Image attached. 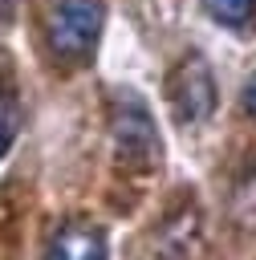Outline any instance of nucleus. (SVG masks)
Segmentation results:
<instances>
[{
	"instance_id": "3",
	"label": "nucleus",
	"mask_w": 256,
	"mask_h": 260,
	"mask_svg": "<svg viewBox=\"0 0 256 260\" xmlns=\"http://www.w3.org/2000/svg\"><path fill=\"white\" fill-rule=\"evenodd\" d=\"M167 98H171V110L179 122H203L215 106V81H211V69L203 57H183L167 81Z\"/></svg>"
},
{
	"instance_id": "5",
	"label": "nucleus",
	"mask_w": 256,
	"mask_h": 260,
	"mask_svg": "<svg viewBox=\"0 0 256 260\" xmlns=\"http://www.w3.org/2000/svg\"><path fill=\"white\" fill-rule=\"evenodd\" d=\"M203 12L223 28H244L256 16V0H199Z\"/></svg>"
},
{
	"instance_id": "4",
	"label": "nucleus",
	"mask_w": 256,
	"mask_h": 260,
	"mask_svg": "<svg viewBox=\"0 0 256 260\" xmlns=\"http://www.w3.org/2000/svg\"><path fill=\"white\" fill-rule=\"evenodd\" d=\"M41 260H106V236L85 219H69L53 232Z\"/></svg>"
},
{
	"instance_id": "2",
	"label": "nucleus",
	"mask_w": 256,
	"mask_h": 260,
	"mask_svg": "<svg viewBox=\"0 0 256 260\" xmlns=\"http://www.w3.org/2000/svg\"><path fill=\"white\" fill-rule=\"evenodd\" d=\"M110 126H114V146H118L122 158H138V162L158 158V130H154V118H150L146 102H142L134 89H114Z\"/></svg>"
},
{
	"instance_id": "7",
	"label": "nucleus",
	"mask_w": 256,
	"mask_h": 260,
	"mask_svg": "<svg viewBox=\"0 0 256 260\" xmlns=\"http://www.w3.org/2000/svg\"><path fill=\"white\" fill-rule=\"evenodd\" d=\"M244 110H248V114L256 118V73H252V77L244 81Z\"/></svg>"
},
{
	"instance_id": "1",
	"label": "nucleus",
	"mask_w": 256,
	"mask_h": 260,
	"mask_svg": "<svg viewBox=\"0 0 256 260\" xmlns=\"http://www.w3.org/2000/svg\"><path fill=\"white\" fill-rule=\"evenodd\" d=\"M49 49L65 61H85L106 28V4L102 0H53L49 8Z\"/></svg>"
},
{
	"instance_id": "6",
	"label": "nucleus",
	"mask_w": 256,
	"mask_h": 260,
	"mask_svg": "<svg viewBox=\"0 0 256 260\" xmlns=\"http://www.w3.org/2000/svg\"><path fill=\"white\" fill-rule=\"evenodd\" d=\"M12 134H16V102H12V93L0 85V154L8 150Z\"/></svg>"
}]
</instances>
